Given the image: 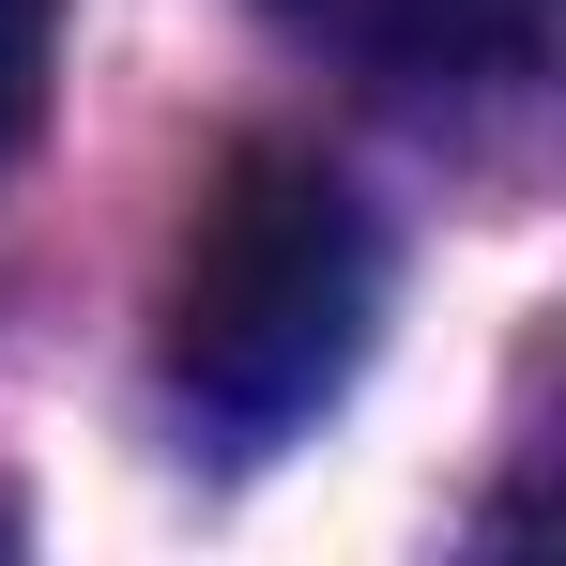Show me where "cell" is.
Segmentation results:
<instances>
[{
  "label": "cell",
  "instance_id": "6da1fadb",
  "mask_svg": "<svg viewBox=\"0 0 566 566\" xmlns=\"http://www.w3.org/2000/svg\"><path fill=\"white\" fill-rule=\"evenodd\" d=\"M382 322V230L306 138H230L169 245V382L214 429H306L368 368Z\"/></svg>",
  "mask_w": 566,
  "mask_h": 566
},
{
  "label": "cell",
  "instance_id": "7a4b0ae2",
  "mask_svg": "<svg viewBox=\"0 0 566 566\" xmlns=\"http://www.w3.org/2000/svg\"><path fill=\"white\" fill-rule=\"evenodd\" d=\"M276 31L398 107H505L552 62V0H276Z\"/></svg>",
  "mask_w": 566,
  "mask_h": 566
},
{
  "label": "cell",
  "instance_id": "3957f363",
  "mask_svg": "<svg viewBox=\"0 0 566 566\" xmlns=\"http://www.w3.org/2000/svg\"><path fill=\"white\" fill-rule=\"evenodd\" d=\"M46 77H62V0H0V169L31 154V123H46Z\"/></svg>",
  "mask_w": 566,
  "mask_h": 566
}]
</instances>
